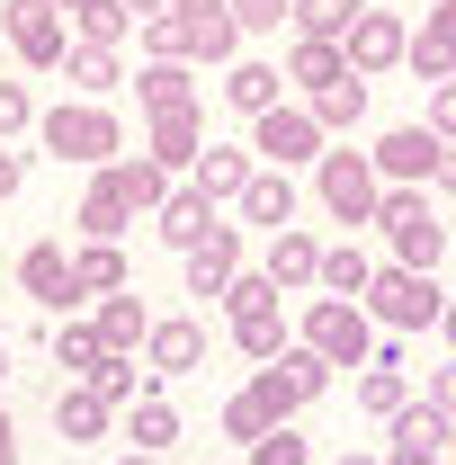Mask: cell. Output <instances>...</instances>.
I'll return each instance as SVG.
<instances>
[{"mask_svg":"<svg viewBox=\"0 0 456 465\" xmlns=\"http://www.w3.org/2000/svg\"><path fill=\"white\" fill-rule=\"evenodd\" d=\"M36 143L55 153V162H72V171H108V162H125V125H116V108H99V99H63V108L36 116Z\"/></svg>","mask_w":456,"mask_h":465,"instance_id":"obj_1","label":"cell"},{"mask_svg":"<svg viewBox=\"0 0 456 465\" xmlns=\"http://www.w3.org/2000/svg\"><path fill=\"white\" fill-rule=\"evenodd\" d=\"M242 394L269 411V430H286V420H295L304 403H322V394H332V367H322V358H313L304 341H286L269 367H251V385H242Z\"/></svg>","mask_w":456,"mask_h":465,"instance_id":"obj_2","label":"cell"},{"mask_svg":"<svg viewBox=\"0 0 456 465\" xmlns=\"http://www.w3.org/2000/svg\"><path fill=\"white\" fill-rule=\"evenodd\" d=\"M376 232L394 242V269H439L448 260V224H439V206H430V188H385L376 197Z\"/></svg>","mask_w":456,"mask_h":465,"instance_id":"obj_3","label":"cell"},{"mask_svg":"<svg viewBox=\"0 0 456 465\" xmlns=\"http://www.w3.org/2000/svg\"><path fill=\"white\" fill-rule=\"evenodd\" d=\"M358 313L367 322H385V331H439V313H448V287L439 278H421V269H376L367 295H358Z\"/></svg>","mask_w":456,"mask_h":465,"instance_id":"obj_4","label":"cell"},{"mask_svg":"<svg viewBox=\"0 0 456 465\" xmlns=\"http://www.w3.org/2000/svg\"><path fill=\"white\" fill-rule=\"evenodd\" d=\"M295 341L313 349L322 367H367V358H376V322H367L358 304H341V295H313L304 322H295Z\"/></svg>","mask_w":456,"mask_h":465,"instance_id":"obj_5","label":"cell"},{"mask_svg":"<svg viewBox=\"0 0 456 465\" xmlns=\"http://www.w3.org/2000/svg\"><path fill=\"white\" fill-rule=\"evenodd\" d=\"M322 153H332V134L313 125L304 99H278L269 116H251V162L260 171H295V162H322Z\"/></svg>","mask_w":456,"mask_h":465,"instance_id":"obj_6","label":"cell"},{"mask_svg":"<svg viewBox=\"0 0 456 465\" xmlns=\"http://www.w3.org/2000/svg\"><path fill=\"white\" fill-rule=\"evenodd\" d=\"M313 197H322V215H341V224H376V197H385V179L367 153H322L313 162Z\"/></svg>","mask_w":456,"mask_h":465,"instance_id":"obj_7","label":"cell"},{"mask_svg":"<svg viewBox=\"0 0 456 465\" xmlns=\"http://www.w3.org/2000/svg\"><path fill=\"white\" fill-rule=\"evenodd\" d=\"M0 36H9V54L27 63V72H55L72 54V18H63L55 0H9L0 9Z\"/></svg>","mask_w":456,"mask_h":465,"instance_id":"obj_8","label":"cell"},{"mask_svg":"<svg viewBox=\"0 0 456 465\" xmlns=\"http://www.w3.org/2000/svg\"><path fill=\"white\" fill-rule=\"evenodd\" d=\"M439 153H448V143H439L430 125H385V134L367 143V162H376V179H385V188H430Z\"/></svg>","mask_w":456,"mask_h":465,"instance_id":"obj_9","label":"cell"},{"mask_svg":"<svg viewBox=\"0 0 456 465\" xmlns=\"http://www.w3.org/2000/svg\"><path fill=\"white\" fill-rule=\"evenodd\" d=\"M197 367H206V322H197V313H162V322L144 331V376L171 385V376H197Z\"/></svg>","mask_w":456,"mask_h":465,"instance_id":"obj_10","label":"cell"},{"mask_svg":"<svg viewBox=\"0 0 456 465\" xmlns=\"http://www.w3.org/2000/svg\"><path fill=\"white\" fill-rule=\"evenodd\" d=\"M402 45H411V27H402V9H367L358 27L341 36V54H349V72L358 81H376V72H394L402 63Z\"/></svg>","mask_w":456,"mask_h":465,"instance_id":"obj_11","label":"cell"},{"mask_svg":"<svg viewBox=\"0 0 456 465\" xmlns=\"http://www.w3.org/2000/svg\"><path fill=\"white\" fill-rule=\"evenodd\" d=\"M233 278H242V224H224V215H215V232L188 251V295H197V304H224Z\"/></svg>","mask_w":456,"mask_h":465,"instance_id":"obj_12","label":"cell"},{"mask_svg":"<svg viewBox=\"0 0 456 465\" xmlns=\"http://www.w3.org/2000/svg\"><path fill=\"white\" fill-rule=\"evenodd\" d=\"M18 287H27V304H45V313H72V304H81L63 242H27V251H18Z\"/></svg>","mask_w":456,"mask_h":465,"instance_id":"obj_13","label":"cell"},{"mask_svg":"<svg viewBox=\"0 0 456 465\" xmlns=\"http://www.w3.org/2000/svg\"><path fill=\"white\" fill-rule=\"evenodd\" d=\"M385 465H448V420L421 403H402L385 420Z\"/></svg>","mask_w":456,"mask_h":465,"instance_id":"obj_14","label":"cell"},{"mask_svg":"<svg viewBox=\"0 0 456 465\" xmlns=\"http://www.w3.org/2000/svg\"><path fill=\"white\" fill-rule=\"evenodd\" d=\"M402 63L439 90V81H456V9L439 0V9H421V27H411V45H402Z\"/></svg>","mask_w":456,"mask_h":465,"instance_id":"obj_15","label":"cell"},{"mask_svg":"<svg viewBox=\"0 0 456 465\" xmlns=\"http://www.w3.org/2000/svg\"><path fill=\"white\" fill-rule=\"evenodd\" d=\"M251 171H260V162H251V143H206V153H197V171H188V188H197L206 206H233V197L251 188Z\"/></svg>","mask_w":456,"mask_h":465,"instance_id":"obj_16","label":"cell"},{"mask_svg":"<svg viewBox=\"0 0 456 465\" xmlns=\"http://www.w3.org/2000/svg\"><path fill=\"white\" fill-rule=\"evenodd\" d=\"M72 224H81V242H125V224H134V206H125V188H116V171H90V188H81V206H72Z\"/></svg>","mask_w":456,"mask_h":465,"instance_id":"obj_17","label":"cell"},{"mask_svg":"<svg viewBox=\"0 0 456 465\" xmlns=\"http://www.w3.org/2000/svg\"><path fill=\"white\" fill-rule=\"evenodd\" d=\"M197 153H206V108L153 116V134H144V162H162V171H197Z\"/></svg>","mask_w":456,"mask_h":465,"instance_id":"obj_18","label":"cell"},{"mask_svg":"<svg viewBox=\"0 0 456 465\" xmlns=\"http://www.w3.org/2000/svg\"><path fill=\"white\" fill-rule=\"evenodd\" d=\"M260 269H269V287H278V295H295V287L322 278V242H313L304 224H286V232H269V260H260Z\"/></svg>","mask_w":456,"mask_h":465,"instance_id":"obj_19","label":"cell"},{"mask_svg":"<svg viewBox=\"0 0 456 465\" xmlns=\"http://www.w3.org/2000/svg\"><path fill=\"white\" fill-rule=\"evenodd\" d=\"M295 206H304V197H295V179H286V171H251V188L233 197V215L260 224V232H286V224H295Z\"/></svg>","mask_w":456,"mask_h":465,"instance_id":"obj_20","label":"cell"},{"mask_svg":"<svg viewBox=\"0 0 456 465\" xmlns=\"http://www.w3.org/2000/svg\"><path fill=\"white\" fill-rule=\"evenodd\" d=\"M90 331H99V349H108V358H134V349H144V331H153V313H144V295L125 287V295H99Z\"/></svg>","mask_w":456,"mask_h":465,"instance_id":"obj_21","label":"cell"},{"mask_svg":"<svg viewBox=\"0 0 456 465\" xmlns=\"http://www.w3.org/2000/svg\"><path fill=\"white\" fill-rule=\"evenodd\" d=\"M134 108H144V116L197 108V72H188V63H144V72H134Z\"/></svg>","mask_w":456,"mask_h":465,"instance_id":"obj_22","label":"cell"},{"mask_svg":"<svg viewBox=\"0 0 456 465\" xmlns=\"http://www.w3.org/2000/svg\"><path fill=\"white\" fill-rule=\"evenodd\" d=\"M153 232H162V242H171V251H197V242H206V232H215V206H206V197H197V188H171V197H162V206H153Z\"/></svg>","mask_w":456,"mask_h":465,"instance_id":"obj_23","label":"cell"},{"mask_svg":"<svg viewBox=\"0 0 456 465\" xmlns=\"http://www.w3.org/2000/svg\"><path fill=\"white\" fill-rule=\"evenodd\" d=\"M278 72H286V81H295V90H304V99H322L332 81H349V54H341V45H313V36H295Z\"/></svg>","mask_w":456,"mask_h":465,"instance_id":"obj_24","label":"cell"},{"mask_svg":"<svg viewBox=\"0 0 456 465\" xmlns=\"http://www.w3.org/2000/svg\"><path fill=\"white\" fill-rule=\"evenodd\" d=\"M358 18H367V0H286V27L313 36V45H341Z\"/></svg>","mask_w":456,"mask_h":465,"instance_id":"obj_25","label":"cell"},{"mask_svg":"<svg viewBox=\"0 0 456 465\" xmlns=\"http://www.w3.org/2000/svg\"><path fill=\"white\" fill-rule=\"evenodd\" d=\"M72 287H81V304H90V295H125L134 287V278H125V251H116V242H81V251H72Z\"/></svg>","mask_w":456,"mask_h":465,"instance_id":"obj_26","label":"cell"},{"mask_svg":"<svg viewBox=\"0 0 456 465\" xmlns=\"http://www.w3.org/2000/svg\"><path fill=\"white\" fill-rule=\"evenodd\" d=\"M108 420L116 411L90 394V385H55V430L72 439V448H90V439H108Z\"/></svg>","mask_w":456,"mask_h":465,"instance_id":"obj_27","label":"cell"},{"mask_svg":"<svg viewBox=\"0 0 456 465\" xmlns=\"http://www.w3.org/2000/svg\"><path fill=\"white\" fill-rule=\"evenodd\" d=\"M278 90H286L278 63H233V72H224V108H242V116H269Z\"/></svg>","mask_w":456,"mask_h":465,"instance_id":"obj_28","label":"cell"},{"mask_svg":"<svg viewBox=\"0 0 456 465\" xmlns=\"http://www.w3.org/2000/svg\"><path fill=\"white\" fill-rule=\"evenodd\" d=\"M286 341H295V331H286V313H278V304H251V313H233V349H242L251 367H269Z\"/></svg>","mask_w":456,"mask_h":465,"instance_id":"obj_29","label":"cell"},{"mask_svg":"<svg viewBox=\"0 0 456 465\" xmlns=\"http://www.w3.org/2000/svg\"><path fill=\"white\" fill-rule=\"evenodd\" d=\"M55 72H63V81H72V90H81V99H99V108H108V90H116V81H125V63H116L108 45H72V54H63Z\"/></svg>","mask_w":456,"mask_h":465,"instance_id":"obj_30","label":"cell"},{"mask_svg":"<svg viewBox=\"0 0 456 465\" xmlns=\"http://www.w3.org/2000/svg\"><path fill=\"white\" fill-rule=\"evenodd\" d=\"M90 394H99L108 411H134L144 394H162V385H153V376H144L134 358H99V367H90Z\"/></svg>","mask_w":456,"mask_h":465,"instance_id":"obj_31","label":"cell"},{"mask_svg":"<svg viewBox=\"0 0 456 465\" xmlns=\"http://www.w3.org/2000/svg\"><path fill=\"white\" fill-rule=\"evenodd\" d=\"M367 278H376V260H367L358 242H332V251H322V278H313V287H322V295H341V304H358V295H367Z\"/></svg>","mask_w":456,"mask_h":465,"instance_id":"obj_32","label":"cell"},{"mask_svg":"<svg viewBox=\"0 0 456 465\" xmlns=\"http://www.w3.org/2000/svg\"><path fill=\"white\" fill-rule=\"evenodd\" d=\"M125 439H134V457H162L179 439V411H171V394H144V403L125 411Z\"/></svg>","mask_w":456,"mask_h":465,"instance_id":"obj_33","label":"cell"},{"mask_svg":"<svg viewBox=\"0 0 456 465\" xmlns=\"http://www.w3.org/2000/svg\"><path fill=\"white\" fill-rule=\"evenodd\" d=\"M144 63H197V18H179V9L144 18Z\"/></svg>","mask_w":456,"mask_h":465,"instance_id":"obj_34","label":"cell"},{"mask_svg":"<svg viewBox=\"0 0 456 465\" xmlns=\"http://www.w3.org/2000/svg\"><path fill=\"white\" fill-rule=\"evenodd\" d=\"M63 18H72V45H108V54L125 45V27H134L116 0H81V9H63Z\"/></svg>","mask_w":456,"mask_h":465,"instance_id":"obj_35","label":"cell"},{"mask_svg":"<svg viewBox=\"0 0 456 465\" xmlns=\"http://www.w3.org/2000/svg\"><path fill=\"white\" fill-rule=\"evenodd\" d=\"M108 171H116V188H125V206H134V215H153V206L171 197V171H162V162H144V153H125V162H108Z\"/></svg>","mask_w":456,"mask_h":465,"instance_id":"obj_36","label":"cell"},{"mask_svg":"<svg viewBox=\"0 0 456 465\" xmlns=\"http://www.w3.org/2000/svg\"><path fill=\"white\" fill-rule=\"evenodd\" d=\"M402 403H411V376L402 367H358V411L367 420H394Z\"/></svg>","mask_w":456,"mask_h":465,"instance_id":"obj_37","label":"cell"},{"mask_svg":"<svg viewBox=\"0 0 456 465\" xmlns=\"http://www.w3.org/2000/svg\"><path fill=\"white\" fill-rule=\"evenodd\" d=\"M304 108H313V125H322V134H349V125L367 116V81L349 72V81H332V90H322V99H304Z\"/></svg>","mask_w":456,"mask_h":465,"instance_id":"obj_38","label":"cell"},{"mask_svg":"<svg viewBox=\"0 0 456 465\" xmlns=\"http://www.w3.org/2000/svg\"><path fill=\"white\" fill-rule=\"evenodd\" d=\"M108 349H99V331L90 322H63L55 331V367H63V385H90V367H99Z\"/></svg>","mask_w":456,"mask_h":465,"instance_id":"obj_39","label":"cell"},{"mask_svg":"<svg viewBox=\"0 0 456 465\" xmlns=\"http://www.w3.org/2000/svg\"><path fill=\"white\" fill-rule=\"evenodd\" d=\"M224 439H242V457H251V448L269 439V411L251 403V394H233V403H224Z\"/></svg>","mask_w":456,"mask_h":465,"instance_id":"obj_40","label":"cell"},{"mask_svg":"<svg viewBox=\"0 0 456 465\" xmlns=\"http://www.w3.org/2000/svg\"><path fill=\"white\" fill-rule=\"evenodd\" d=\"M224 9H233L242 36H278V27H286V0H224Z\"/></svg>","mask_w":456,"mask_h":465,"instance_id":"obj_41","label":"cell"},{"mask_svg":"<svg viewBox=\"0 0 456 465\" xmlns=\"http://www.w3.org/2000/svg\"><path fill=\"white\" fill-rule=\"evenodd\" d=\"M242 465H313V448H304L295 430H269V439H260V448H251Z\"/></svg>","mask_w":456,"mask_h":465,"instance_id":"obj_42","label":"cell"},{"mask_svg":"<svg viewBox=\"0 0 456 465\" xmlns=\"http://www.w3.org/2000/svg\"><path fill=\"white\" fill-rule=\"evenodd\" d=\"M36 125V99H27V81H0V143L9 134H27Z\"/></svg>","mask_w":456,"mask_h":465,"instance_id":"obj_43","label":"cell"},{"mask_svg":"<svg viewBox=\"0 0 456 465\" xmlns=\"http://www.w3.org/2000/svg\"><path fill=\"white\" fill-rule=\"evenodd\" d=\"M251 304H278V287H269V269H242L224 287V313H251Z\"/></svg>","mask_w":456,"mask_h":465,"instance_id":"obj_44","label":"cell"},{"mask_svg":"<svg viewBox=\"0 0 456 465\" xmlns=\"http://www.w3.org/2000/svg\"><path fill=\"white\" fill-rule=\"evenodd\" d=\"M421 125H430L439 143H456V81H439V90H430V108H421Z\"/></svg>","mask_w":456,"mask_h":465,"instance_id":"obj_45","label":"cell"},{"mask_svg":"<svg viewBox=\"0 0 456 465\" xmlns=\"http://www.w3.org/2000/svg\"><path fill=\"white\" fill-rule=\"evenodd\" d=\"M421 411L456 420V367H430V385H421Z\"/></svg>","mask_w":456,"mask_h":465,"instance_id":"obj_46","label":"cell"},{"mask_svg":"<svg viewBox=\"0 0 456 465\" xmlns=\"http://www.w3.org/2000/svg\"><path fill=\"white\" fill-rule=\"evenodd\" d=\"M18 179H27V153H9V143H0V197H18Z\"/></svg>","mask_w":456,"mask_h":465,"instance_id":"obj_47","label":"cell"},{"mask_svg":"<svg viewBox=\"0 0 456 465\" xmlns=\"http://www.w3.org/2000/svg\"><path fill=\"white\" fill-rule=\"evenodd\" d=\"M430 188H439V197H456V143L439 153V171H430Z\"/></svg>","mask_w":456,"mask_h":465,"instance_id":"obj_48","label":"cell"},{"mask_svg":"<svg viewBox=\"0 0 456 465\" xmlns=\"http://www.w3.org/2000/svg\"><path fill=\"white\" fill-rule=\"evenodd\" d=\"M0 465H18V420L0 411Z\"/></svg>","mask_w":456,"mask_h":465,"instance_id":"obj_49","label":"cell"},{"mask_svg":"<svg viewBox=\"0 0 456 465\" xmlns=\"http://www.w3.org/2000/svg\"><path fill=\"white\" fill-rule=\"evenodd\" d=\"M116 9H125V18H162L171 0H116Z\"/></svg>","mask_w":456,"mask_h":465,"instance_id":"obj_50","label":"cell"},{"mask_svg":"<svg viewBox=\"0 0 456 465\" xmlns=\"http://www.w3.org/2000/svg\"><path fill=\"white\" fill-rule=\"evenodd\" d=\"M439 341H448V349H456V295H448V313H439Z\"/></svg>","mask_w":456,"mask_h":465,"instance_id":"obj_51","label":"cell"},{"mask_svg":"<svg viewBox=\"0 0 456 465\" xmlns=\"http://www.w3.org/2000/svg\"><path fill=\"white\" fill-rule=\"evenodd\" d=\"M116 465H162V457H134V448H125V457H116Z\"/></svg>","mask_w":456,"mask_h":465,"instance_id":"obj_52","label":"cell"},{"mask_svg":"<svg viewBox=\"0 0 456 465\" xmlns=\"http://www.w3.org/2000/svg\"><path fill=\"white\" fill-rule=\"evenodd\" d=\"M0 385H9V341H0Z\"/></svg>","mask_w":456,"mask_h":465,"instance_id":"obj_53","label":"cell"},{"mask_svg":"<svg viewBox=\"0 0 456 465\" xmlns=\"http://www.w3.org/2000/svg\"><path fill=\"white\" fill-rule=\"evenodd\" d=\"M341 465H385V457H341Z\"/></svg>","mask_w":456,"mask_h":465,"instance_id":"obj_54","label":"cell"},{"mask_svg":"<svg viewBox=\"0 0 456 465\" xmlns=\"http://www.w3.org/2000/svg\"><path fill=\"white\" fill-rule=\"evenodd\" d=\"M448 465H456V420H448Z\"/></svg>","mask_w":456,"mask_h":465,"instance_id":"obj_55","label":"cell"},{"mask_svg":"<svg viewBox=\"0 0 456 465\" xmlns=\"http://www.w3.org/2000/svg\"><path fill=\"white\" fill-rule=\"evenodd\" d=\"M55 9H81V0H55Z\"/></svg>","mask_w":456,"mask_h":465,"instance_id":"obj_56","label":"cell"},{"mask_svg":"<svg viewBox=\"0 0 456 465\" xmlns=\"http://www.w3.org/2000/svg\"><path fill=\"white\" fill-rule=\"evenodd\" d=\"M0 9H9V0H0Z\"/></svg>","mask_w":456,"mask_h":465,"instance_id":"obj_57","label":"cell"},{"mask_svg":"<svg viewBox=\"0 0 456 465\" xmlns=\"http://www.w3.org/2000/svg\"><path fill=\"white\" fill-rule=\"evenodd\" d=\"M448 9H456V0H448Z\"/></svg>","mask_w":456,"mask_h":465,"instance_id":"obj_58","label":"cell"}]
</instances>
